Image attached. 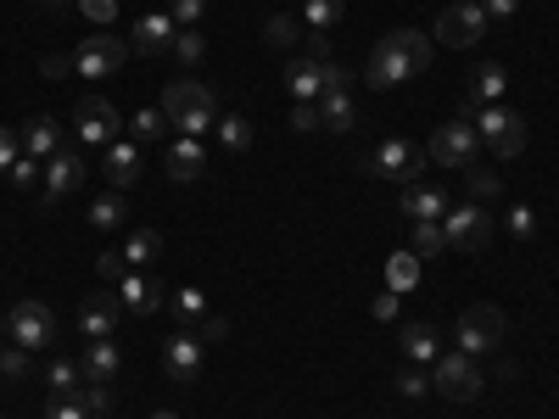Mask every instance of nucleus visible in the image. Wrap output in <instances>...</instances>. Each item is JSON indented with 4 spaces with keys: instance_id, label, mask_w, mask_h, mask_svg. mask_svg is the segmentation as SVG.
<instances>
[{
    "instance_id": "nucleus-1",
    "label": "nucleus",
    "mask_w": 559,
    "mask_h": 419,
    "mask_svg": "<svg viewBox=\"0 0 559 419\" xmlns=\"http://www.w3.org/2000/svg\"><path fill=\"white\" fill-rule=\"evenodd\" d=\"M426 68H431V39L414 34V28H392V34H381L376 51H369L364 84H369V89H397L403 79L426 73Z\"/></svg>"
},
{
    "instance_id": "nucleus-2",
    "label": "nucleus",
    "mask_w": 559,
    "mask_h": 419,
    "mask_svg": "<svg viewBox=\"0 0 559 419\" xmlns=\"http://www.w3.org/2000/svg\"><path fill=\"white\" fill-rule=\"evenodd\" d=\"M163 112H168V123H179L185 134H207V129L218 123V101L207 96L197 79H168V89H163Z\"/></svg>"
},
{
    "instance_id": "nucleus-3",
    "label": "nucleus",
    "mask_w": 559,
    "mask_h": 419,
    "mask_svg": "<svg viewBox=\"0 0 559 419\" xmlns=\"http://www.w3.org/2000/svg\"><path fill=\"white\" fill-rule=\"evenodd\" d=\"M464 123H476V134H481V146L492 152V157H521L526 152V118L521 112H509V107H476Z\"/></svg>"
},
{
    "instance_id": "nucleus-4",
    "label": "nucleus",
    "mask_w": 559,
    "mask_h": 419,
    "mask_svg": "<svg viewBox=\"0 0 559 419\" xmlns=\"http://www.w3.org/2000/svg\"><path fill=\"white\" fill-rule=\"evenodd\" d=\"M503 336H509L503 308H492V302H471V308L459 313V352H471V358L498 352V347H503Z\"/></svg>"
},
{
    "instance_id": "nucleus-5",
    "label": "nucleus",
    "mask_w": 559,
    "mask_h": 419,
    "mask_svg": "<svg viewBox=\"0 0 559 419\" xmlns=\"http://www.w3.org/2000/svg\"><path fill=\"white\" fill-rule=\"evenodd\" d=\"M431 386H437L442 397H453V403H476L487 381H481V369H476L471 352H437V363H431Z\"/></svg>"
},
{
    "instance_id": "nucleus-6",
    "label": "nucleus",
    "mask_w": 559,
    "mask_h": 419,
    "mask_svg": "<svg viewBox=\"0 0 559 419\" xmlns=\"http://www.w3.org/2000/svg\"><path fill=\"white\" fill-rule=\"evenodd\" d=\"M426 157H431L437 168H476V157H481V134H476V123H464V118L442 123V129L431 134Z\"/></svg>"
},
{
    "instance_id": "nucleus-7",
    "label": "nucleus",
    "mask_w": 559,
    "mask_h": 419,
    "mask_svg": "<svg viewBox=\"0 0 559 419\" xmlns=\"http://www.w3.org/2000/svg\"><path fill=\"white\" fill-rule=\"evenodd\" d=\"M364 168H369V173H381V179H392V184H414L419 168H426V152H419L414 140L392 134V140H381V146L364 157Z\"/></svg>"
},
{
    "instance_id": "nucleus-8",
    "label": "nucleus",
    "mask_w": 559,
    "mask_h": 419,
    "mask_svg": "<svg viewBox=\"0 0 559 419\" xmlns=\"http://www.w3.org/2000/svg\"><path fill=\"white\" fill-rule=\"evenodd\" d=\"M442 229H448V247H453V252H487V247H492V213L476 207V202L448 207Z\"/></svg>"
},
{
    "instance_id": "nucleus-9",
    "label": "nucleus",
    "mask_w": 559,
    "mask_h": 419,
    "mask_svg": "<svg viewBox=\"0 0 559 419\" xmlns=\"http://www.w3.org/2000/svg\"><path fill=\"white\" fill-rule=\"evenodd\" d=\"M7 336L23 352H45V347L57 342V319H51V308H45V302H17L12 319H7Z\"/></svg>"
},
{
    "instance_id": "nucleus-10",
    "label": "nucleus",
    "mask_w": 559,
    "mask_h": 419,
    "mask_svg": "<svg viewBox=\"0 0 559 419\" xmlns=\"http://www.w3.org/2000/svg\"><path fill=\"white\" fill-rule=\"evenodd\" d=\"M73 129H79V140L84 146H112L118 140V129H123V118H118V107L107 101V96H84L79 107H73Z\"/></svg>"
},
{
    "instance_id": "nucleus-11",
    "label": "nucleus",
    "mask_w": 559,
    "mask_h": 419,
    "mask_svg": "<svg viewBox=\"0 0 559 419\" xmlns=\"http://www.w3.org/2000/svg\"><path fill=\"white\" fill-rule=\"evenodd\" d=\"M123 57H129V45H123L118 34L96 28V34H84V45L73 51V68H79L84 79H107V73L123 68Z\"/></svg>"
},
{
    "instance_id": "nucleus-12",
    "label": "nucleus",
    "mask_w": 559,
    "mask_h": 419,
    "mask_svg": "<svg viewBox=\"0 0 559 419\" xmlns=\"http://www.w3.org/2000/svg\"><path fill=\"white\" fill-rule=\"evenodd\" d=\"M481 34H487V12L476 7V0H453V7L437 17V39L453 45V51H471Z\"/></svg>"
},
{
    "instance_id": "nucleus-13",
    "label": "nucleus",
    "mask_w": 559,
    "mask_h": 419,
    "mask_svg": "<svg viewBox=\"0 0 559 419\" xmlns=\"http://www.w3.org/2000/svg\"><path fill=\"white\" fill-rule=\"evenodd\" d=\"M163 369H168V381L191 386V381L202 375V336H197V331L168 336V342H163Z\"/></svg>"
},
{
    "instance_id": "nucleus-14",
    "label": "nucleus",
    "mask_w": 559,
    "mask_h": 419,
    "mask_svg": "<svg viewBox=\"0 0 559 419\" xmlns=\"http://www.w3.org/2000/svg\"><path fill=\"white\" fill-rule=\"evenodd\" d=\"M140 168H146L140 140H112V146L102 152V179L112 184V191H129V184L140 179Z\"/></svg>"
},
{
    "instance_id": "nucleus-15",
    "label": "nucleus",
    "mask_w": 559,
    "mask_h": 419,
    "mask_svg": "<svg viewBox=\"0 0 559 419\" xmlns=\"http://www.w3.org/2000/svg\"><path fill=\"white\" fill-rule=\"evenodd\" d=\"M84 157L79 152H57L51 163H45V202H62V196H73L79 184H84Z\"/></svg>"
},
{
    "instance_id": "nucleus-16",
    "label": "nucleus",
    "mask_w": 559,
    "mask_h": 419,
    "mask_svg": "<svg viewBox=\"0 0 559 419\" xmlns=\"http://www.w3.org/2000/svg\"><path fill=\"white\" fill-rule=\"evenodd\" d=\"M174 34H179V23H174L168 12H140V23H134V51H140V57H163V51H174Z\"/></svg>"
},
{
    "instance_id": "nucleus-17",
    "label": "nucleus",
    "mask_w": 559,
    "mask_h": 419,
    "mask_svg": "<svg viewBox=\"0 0 559 419\" xmlns=\"http://www.w3.org/2000/svg\"><path fill=\"white\" fill-rule=\"evenodd\" d=\"M448 207H453V196L442 191V184H403V213L408 218H448Z\"/></svg>"
},
{
    "instance_id": "nucleus-18",
    "label": "nucleus",
    "mask_w": 559,
    "mask_h": 419,
    "mask_svg": "<svg viewBox=\"0 0 559 419\" xmlns=\"http://www.w3.org/2000/svg\"><path fill=\"white\" fill-rule=\"evenodd\" d=\"M118 297H123V308L140 313V319H152V313L168 302L157 279H140V274H123V279H118Z\"/></svg>"
},
{
    "instance_id": "nucleus-19",
    "label": "nucleus",
    "mask_w": 559,
    "mask_h": 419,
    "mask_svg": "<svg viewBox=\"0 0 559 419\" xmlns=\"http://www.w3.org/2000/svg\"><path fill=\"white\" fill-rule=\"evenodd\" d=\"M202 168H207V152H202V134H185V140H174L168 146V179H202Z\"/></svg>"
},
{
    "instance_id": "nucleus-20",
    "label": "nucleus",
    "mask_w": 559,
    "mask_h": 419,
    "mask_svg": "<svg viewBox=\"0 0 559 419\" xmlns=\"http://www.w3.org/2000/svg\"><path fill=\"white\" fill-rule=\"evenodd\" d=\"M118 308H123V297H90V302L79 308V331H84L90 342L112 336V324H118Z\"/></svg>"
},
{
    "instance_id": "nucleus-21",
    "label": "nucleus",
    "mask_w": 559,
    "mask_h": 419,
    "mask_svg": "<svg viewBox=\"0 0 559 419\" xmlns=\"http://www.w3.org/2000/svg\"><path fill=\"white\" fill-rule=\"evenodd\" d=\"M286 89H292L297 101H319L324 96V68L313 57H292L286 62Z\"/></svg>"
},
{
    "instance_id": "nucleus-22",
    "label": "nucleus",
    "mask_w": 559,
    "mask_h": 419,
    "mask_svg": "<svg viewBox=\"0 0 559 419\" xmlns=\"http://www.w3.org/2000/svg\"><path fill=\"white\" fill-rule=\"evenodd\" d=\"M118 363H123V352L112 347V336H102V342H90V347H84V363H79V369H84V375L96 381V386H112Z\"/></svg>"
},
{
    "instance_id": "nucleus-23",
    "label": "nucleus",
    "mask_w": 559,
    "mask_h": 419,
    "mask_svg": "<svg viewBox=\"0 0 559 419\" xmlns=\"http://www.w3.org/2000/svg\"><path fill=\"white\" fill-rule=\"evenodd\" d=\"M57 140H62L57 118H45V112H39V118H28V123H23V152H28V157H39V163H51V157H57Z\"/></svg>"
},
{
    "instance_id": "nucleus-24",
    "label": "nucleus",
    "mask_w": 559,
    "mask_h": 419,
    "mask_svg": "<svg viewBox=\"0 0 559 419\" xmlns=\"http://www.w3.org/2000/svg\"><path fill=\"white\" fill-rule=\"evenodd\" d=\"M319 118H324V129H331V134H347L358 123L353 89H324V96H319Z\"/></svg>"
},
{
    "instance_id": "nucleus-25",
    "label": "nucleus",
    "mask_w": 559,
    "mask_h": 419,
    "mask_svg": "<svg viewBox=\"0 0 559 419\" xmlns=\"http://www.w3.org/2000/svg\"><path fill=\"white\" fill-rule=\"evenodd\" d=\"M503 84H509L503 62H487V68H476V79H471V96H464V101L492 107V101H503Z\"/></svg>"
},
{
    "instance_id": "nucleus-26",
    "label": "nucleus",
    "mask_w": 559,
    "mask_h": 419,
    "mask_svg": "<svg viewBox=\"0 0 559 419\" xmlns=\"http://www.w3.org/2000/svg\"><path fill=\"white\" fill-rule=\"evenodd\" d=\"M403 352L408 363H437V331L431 324H403Z\"/></svg>"
},
{
    "instance_id": "nucleus-27",
    "label": "nucleus",
    "mask_w": 559,
    "mask_h": 419,
    "mask_svg": "<svg viewBox=\"0 0 559 419\" xmlns=\"http://www.w3.org/2000/svg\"><path fill=\"white\" fill-rule=\"evenodd\" d=\"M157 252H163V236H157V229H134V236L123 241V263H129V268H146Z\"/></svg>"
},
{
    "instance_id": "nucleus-28",
    "label": "nucleus",
    "mask_w": 559,
    "mask_h": 419,
    "mask_svg": "<svg viewBox=\"0 0 559 419\" xmlns=\"http://www.w3.org/2000/svg\"><path fill=\"white\" fill-rule=\"evenodd\" d=\"M414 252H419V258L448 252V229H442V218H414Z\"/></svg>"
},
{
    "instance_id": "nucleus-29",
    "label": "nucleus",
    "mask_w": 559,
    "mask_h": 419,
    "mask_svg": "<svg viewBox=\"0 0 559 419\" xmlns=\"http://www.w3.org/2000/svg\"><path fill=\"white\" fill-rule=\"evenodd\" d=\"M342 12H347V0H308V7H302V23H308L313 34H331V28L342 23Z\"/></svg>"
},
{
    "instance_id": "nucleus-30",
    "label": "nucleus",
    "mask_w": 559,
    "mask_h": 419,
    "mask_svg": "<svg viewBox=\"0 0 559 419\" xmlns=\"http://www.w3.org/2000/svg\"><path fill=\"white\" fill-rule=\"evenodd\" d=\"M297 34H302V23H297V17H286V12H274V17L263 23V45H269V51H292Z\"/></svg>"
},
{
    "instance_id": "nucleus-31",
    "label": "nucleus",
    "mask_w": 559,
    "mask_h": 419,
    "mask_svg": "<svg viewBox=\"0 0 559 419\" xmlns=\"http://www.w3.org/2000/svg\"><path fill=\"white\" fill-rule=\"evenodd\" d=\"M213 129H218V140H224L229 152H247V146H252V123H247L241 112H224Z\"/></svg>"
},
{
    "instance_id": "nucleus-32",
    "label": "nucleus",
    "mask_w": 559,
    "mask_h": 419,
    "mask_svg": "<svg viewBox=\"0 0 559 419\" xmlns=\"http://www.w3.org/2000/svg\"><path fill=\"white\" fill-rule=\"evenodd\" d=\"M386 279H392V291H397V297L414 291V286H419V258H414V252H397V258L386 263Z\"/></svg>"
},
{
    "instance_id": "nucleus-33",
    "label": "nucleus",
    "mask_w": 559,
    "mask_h": 419,
    "mask_svg": "<svg viewBox=\"0 0 559 419\" xmlns=\"http://www.w3.org/2000/svg\"><path fill=\"white\" fill-rule=\"evenodd\" d=\"M168 308H174V319L185 324V331H191V324L207 313V297H202L197 286H185V291H174V302H168Z\"/></svg>"
},
{
    "instance_id": "nucleus-34",
    "label": "nucleus",
    "mask_w": 559,
    "mask_h": 419,
    "mask_svg": "<svg viewBox=\"0 0 559 419\" xmlns=\"http://www.w3.org/2000/svg\"><path fill=\"white\" fill-rule=\"evenodd\" d=\"M123 196L118 191H107V196H96V202H90V224H96V229H118L123 224Z\"/></svg>"
},
{
    "instance_id": "nucleus-35",
    "label": "nucleus",
    "mask_w": 559,
    "mask_h": 419,
    "mask_svg": "<svg viewBox=\"0 0 559 419\" xmlns=\"http://www.w3.org/2000/svg\"><path fill=\"white\" fill-rule=\"evenodd\" d=\"M163 129H168V112H163V107H140V112L129 118V134L140 140V146H146V140H157Z\"/></svg>"
},
{
    "instance_id": "nucleus-36",
    "label": "nucleus",
    "mask_w": 559,
    "mask_h": 419,
    "mask_svg": "<svg viewBox=\"0 0 559 419\" xmlns=\"http://www.w3.org/2000/svg\"><path fill=\"white\" fill-rule=\"evenodd\" d=\"M79 375H84V369H79V363H68V358H57L51 369H45V381H51V392H57V397H73V392H79Z\"/></svg>"
},
{
    "instance_id": "nucleus-37",
    "label": "nucleus",
    "mask_w": 559,
    "mask_h": 419,
    "mask_svg": "<svg viewBox=\"0 0 559 419\" xmlns=\"http://www.w3.org/2000/svg\"><path fill=\"white\" fill-rule=\"evenodd\" d=\"M202 51H207V39H202L197 28H179V34H174V57H179V62H202Z\"/></svg>"
},
{
    "instance_id": "nucleus-38",
    "label": "nucleus",
    "mask_w": 559,
    "mask_h": 419,
    "mask_svg": "<svg viewBox=\"0 0 559 419\" xmlns=\"http://www.w3.org/2000/svg\"><path fill=\"white\" fill-rule=\"evenodd\" d=\"M79 12L96 23V28H112V17H118V0H79Z\"/></svg>"
},
{
    "instance_id": "nucleus-39",
    "label": "nucleus",
    "mask_w": 559,
    "mask_h": 419,
    "mask_svg": "<svg viewBox=\"0 0 559 419\" xmlns=\"http://www.w3.org/2000/svg\"><path fill=\"white\" fill-rule=\"evenodd\" d=\"M73 397L84 403V414H107V408H112V392H107V386H96V381H90V386H79Z\"/></svg>"
},
{
    "instance_id": "nucleus-40",
    "label": "nucleus",
    "mask_w": 559,
    "mask_h": 419,
    "mask_svg": "<svg viewBox=\"0 0 559 419\" xmlns=\"http://www.w3.org/2000/svg\"><path fill=\"white\" fill-rule=\"evenodd\" d=\"M292 129H297V134H313V129H324V118H319V101H297V107H292Z\"/></svg>"
},
{
    "instance_id": "nucleus-41",
    "label": "nucleus",
    "mask_w": 559,
    "mask_h": 419,
    "mask_svg": "<svg viewBox=\"0 0 559 419\" xmlns=\"http://www.w3.org/2000/svg\"><path fill=\"white\" fill-rule=\"evenodd\" d=\"M202 12H207V0H174V7H168V17H174L179 28H197Z\"/></svg>"
},
{
    "instance_id": "nucleus-42",
    "label": "nucleus",
    "mask_w": 559,
    "mask_h": 419,
    "mask_svg": "<svg viewBox=\"0 0 559 419\" xmlns=\"http://www.w3.org/2000/svg\"><path fill=\"white\" fill-rule=\"evenodd\" d=\"M0 375L23 381V375H28V352H23V347H7V352H0Z\"/></svg>"
},
{
    "instance_id": "nucleus-43",
    "label": "nucleus",
    "mask_w": 559,
    "mask_h": 419,
    "mask_svg": "<svg viewBox=\"0 0 559 419\" xmlns=\"http://www.w3.org/2000/svg\"><path fill=\"white\" fill-rule=\"evenodd\" d=\"M23 157V140L7 129V123H0V173H12V163Z\"/></svg>"
},
{
    "instance_id": "nucleus-44",
    "label": "nucleus",
    "mask_w": 559,
    "mask_h": 419,
    "mask_svg": "<svg viewBox=\"0 0 559 419\" xmlns=\"http://www.w3.org/2000/svg\"><path fill=\"white\" fill-rule=\"evenodd\" d=\"M397 392H403V397H426V392H431V375H419V369L408 363L403 375H397Z\"/></svg>"
},
{
    "instance_id": "nucleus-45",
    "label": "nucleus",
    "mask_w": 559,
    "mask_h": 419,
    "mask_svg": "<svg viewBox=\"0 0 559 419\" xmlns=\"http://www.w3.org/2000/svg\"><path fill=\"white\" fill-rule=\"evenodd\" d=\"M319 68H324V89H353V73H347L336 57H331V62H319Z\"/></svg>"
},
{
    "instance_id": "nucleus-46",
    "label": "nucleus",
    "mask_w": 559,
    "mask_h": 419,
    "mask_svg": "<svg viewBox=\"0 0 559 419\" xmlns=\"http://www.w3.org/2000/svg\"><path fill=\"white\" fill-rule=\"evenodd\" d=\"M34 173H45V163H39V157H28V152H23V157H17V163H12V184H34Z\"/></svg>"
},
{
    "instance_id": "nucleus-47",
    "label": "nucleus",
    "mask_w": 559,
    "mask_h": 419,
    "mask_svg": "<svg viewBox=\"0 0 559 419\" xmlns=\"http://www.w3.org/2000/svg\"><path fill=\"white\" fill-rule=\"evenodd\" d=\"M96 274H102V279H123V274H129L123 252H102V258H96Z\"/></svg>"
},
{
    "instance_id": "nucleus-48",
    "label": "nucleus",
    "mask_w": 559,
    "mask_h": 419,
    "mask_svg": "<svg viewBox=\"0 0 559 419\" xmlns=\"http://www.w3.org/2000/svg\"><path fill=\"white\" fill-rule=\"evenodd\" d=\"M51 419H90L79 397H51Z\"/></svg>"
},
{
    "instance_id": "nucleus-49",
    "label": "nucleus",
    "mask_w": 559,
    "mask_h": 419,
    "mask_svg": "<svg viewBox=\"0 0 559 419\" xmlns=\"http://www.w3.org/2000/svg\"><path fill=\"white\" fill-rule=\"evenodd\" d=\"M509 229H515V236L526 241L532 229H537V218H532V207H509Z\"/></svg>"
},
{
    "instance_id": "nucleus-50",
    "label": "nucleus",
    "mask_w": 559,
    "mask_h": 419,
    "mask_svg": "<svg viewBox=\"0 0 559 419\" xmlns=\"http://www.w3.org/2000/svg\"><path fill=\"white\" fill-rule=\"evenodd\" d=\"M471 191H476V196H498V173H487V168H471Z\"/></svg>"
},
{
    "instance_id": "nucleus-51",
    "label": "nucleus",
    "mask_w": 559,
    "mask_h": 419,
    "mask_svg": "<svg viewBox=\"0 0 559 419\" xmlns=\"http://www.w3.org/2000/svg\"><path fill=\"white\" fill-rule=\"evenodd\" d=\"M39 68H45V79H62V73L73 68V57H62V51H51V57H45Z\"/></svg>"
},
{
    "instance_id": "nucleus-52",
    "label": "nucleus",
    "mask_w": 559,
    "mask_h": 419,
    "mask_svg": "<svg viewBox=\"0 0 559 419\" xmlns=\"http://www.w3.org/2000/svg\"><path fill=\"white\" fill-rule=\"evenodd\" d=\"M481 12H487V17H515V12H521V0H487Z\"/></svg>"
},
{
    "instance_id": "nucleus-53",
    "label": "nucleus",
    "mask_w": 559,
    "mask_h": 419,
    "mask_svg": "<svg viewBox=\"0 0 559 419\" xmlns=\"http://www.w3.org/2000/svg\"><path fill=\"white\" fill-rule=\"evenodd\" d=\"M376 319H397V291H381L376 297Z\"/></svg>"
},
{
    "instance_id": "nucleus-54",
    "label": "nucleus",
    "mask_w": 559,
    "mask_h": 419,
    "mask_svg": "<svg viewBox=\"0 0 559 419\" xmlns=\"http://www.w3.org/2000/svg\"><path fill=\"white\" fill-rule=\"evenodd\" d=\"M224 331H229V324H224V319H202V336H207V342H218Z\"/></svg>"
},
{
    "instance_id": "nucleus-55",
    "label": "nucleus",
    "mask_w": 559,
    "mask_h": 419,
    "mask_svg": "<svg viewBox=\"0 0 559 419\" xmlns=\"http://www.w3.org/2000/svg\"><path fill=\"white\" fill-rule=\"evenodd\" d=\"M39 7H57V12H62V7H68V0H39Z\"/></svg>"
},
{
    "instance_id": "nucleus-56",
    "label": "nucleus",
    "mask_w": 559,
    "mask_h": 419,
    "mask_svg": "<svg viewBox=\"0 0 559 419\" xmlns=\"http://www.w3.org/2000/svg\"><path fill=\"white\" fill-rule=\"evenodd\" d=\"M152 419H179V414H168V408H157V414H152Z\"/></svg>"
},
{
    "instance_id": "nucleus-57",
    "label": "nucleus",
    "mask_w": 559,
    "mask_h": 419,
    "mask_svg": "<svg viewBox=\"0 0 559 419\" xmlns=\"http://www.w3.org/2000/svg\"><path fill=\"white\" fill-rule=\"evenodd\" d=\"M0 342H7V319H0Z\"/></svg>"
},
{
    "instance_id": "nucleus-58",
    "label": "nucleus",
    "mask_w": 559,
    "mask_h": 419,
    "mask_svg": "<svg viewBox=\"0 0 559 419\" xmlns=\"http://www.w3.org/2000/svg\"><path fill=\"white\" fill-rule=\"evenodd\" d=\"M90 419H107V414H90Z\"/></svg>"
},
{
    "instance_id": "nucleus-59",
    "label": "nucleus",
    "mask_w": 559,
    "mask_h": 419,
    "mask_svg": "<svg viewBox=\"0 0 559 419\" xmlns=\"http://www.w3.org/2000/svg\"><path fill=\"white\" fill-rule=\"evenodd\" d=\"M0 419H7V414H0Z\"/></svg>"
}]
</instances>
